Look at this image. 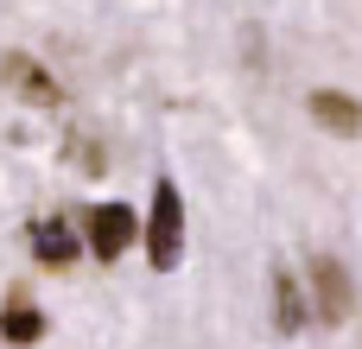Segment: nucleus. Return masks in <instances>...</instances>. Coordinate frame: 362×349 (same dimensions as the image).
I'll return each instance as SVG.
<instances>
[{
	"label": "nucleus",
	"mask_w": 362,
	"mask_h": 349,
	"mask_svg": "<svg viewBox=\"0 0 362 349\" xmlns=\"http://www.w3.org/2000/svg\"><path fill=\"white\" fill-rule=\"evenodd\" d=\"M312 280H318V318H325V324H344V318H350V299H356V292H350V273H344L337 261H318Z\"/></svg>",
	"instance_id": "obj_4"
},
{
	"label": "nucleus",
	"mask_w": 362,
	"mask_h": 349,
	"mask_svg": "<svg viewBox=\"0 0 362 349\" xmlns=\"http://www.w3.org/2000/svg\"><path fill=\"white\" fill-rule=\"evenodd\" d=\"M0 337L25 349V343H38V337H45V318H38L25 299H13V305H6V318H0Z\"/></svg>",
	"instance_id": "obj_7"
},
{
	"label": "nucleus",
	"mask_w": 362,
	"mask_h": 349,
	"mask_svg": "<svg viewBox=\"0 0 362 349\" xmlns=\"http://www.w3.org/2000/svg\"><path fill=\"white\" fill-rule=\"evenodd\" d=\"M305 108H312V121H318V127H331V134H362V102H356V95L318 89Z\"/></svg>",
	"instance_id": "obj_5"
},
{
	"label": "nucleus",
	"mask_w": 362,
	"mask_h": 349,
	"mask_svg": "<svg viewBox=\"0 0 362 349\" xmlns=\"http://www.w3.org/2000/svg\"><path fill=\"white\" fill-rule=\"evenodd\" d=\"M0 76H6V89H13L19 102H38V108H51V102H57V83L45 76V64H32V57H19V51L0 64Z\"/></svg>",
	"instance_id": "obj_3"
},
{
	"label": "nucleus",
	"mask_w": 362,
	"mask_h": 349,
	"mask_svg": "<svg viewBox=\"0 0 362 349\" xmlns=\"http://www.w3.org/2000/svg\"><path fill=\"white\" fill-rule=\"evenodd\" d=\"M32 254H38L45 267H70V261H76V229L57 223V216L32 223Z\"/></svg>",
	"instance_id": "obj_6"
},
{
	"label": "nucleus",
	"mask_w": 362,
	"mask_h": 349,
	"mask_svg": "<svg viewBox=\"0 0 362 349\" xmlns=\"http://www.w3.org/2000/svg\"><path fill=\"white\" fill-rule=\"evenodd\" d=\"M185 254V203H178V184H153V216H146V261L159 273H172Z\"/></svg>",
	"instance_id": "obj_1"
},
{
	"label": "nucleus",
	"mask_w": 362,
	"mask_h": 349,
	"mask_svg": "<svg viewBox=\"0 0 362 349\" xmlns=\"http://www.w3.org/2000/svg\"><path fill=\"white\" fill-rule=\"evenodd\" d=\"M134 235H140V216H134L127 203L89 210V254H95V261H121V254L134 248Z\"/></svg>",
	"instance_id": "obj_2"
},
{
	"label": "nucleus",
	"mask_w": 362,
	"mask_h": 349,
	"mask_svg": "<svg viewBox=\"0 0 362 349\" xmlns=\"http://www.w3.org/2000/svg\"><path fill=\"white\" fill-rule=\"evenodd\" d=\"M274 318H280V331H299L305 324V299H299L293 273H274Z\"/></svg>",
	"instance_id": "obj_8"
}]
</instances>
